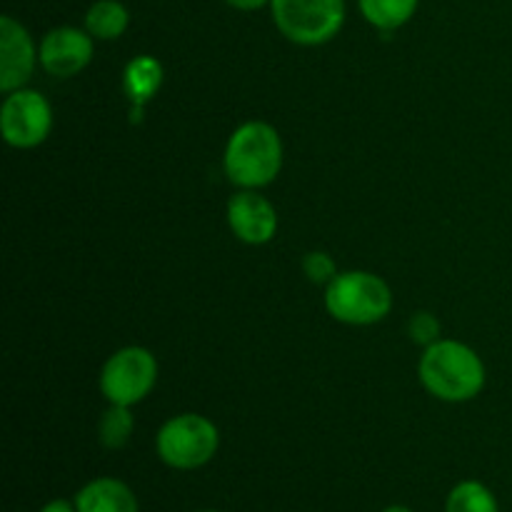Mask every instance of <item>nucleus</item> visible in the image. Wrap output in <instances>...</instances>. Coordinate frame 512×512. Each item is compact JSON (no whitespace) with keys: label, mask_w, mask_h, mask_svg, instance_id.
I'll use <instances>...</instances> for the list:
<instances>
[{"label":"nucleus","mask_w":512,"mask_h":512,"mask_svg":"<svg viewBox=\"0 0 512 512\" xmlns=\"http://www.w3.org/2000/svg\"><path fill=\"white\" fill-rule=\"evenodd\" d=\"M408 333H410V338H413V343L430 348V345L438 343L440 340L438 318H435L433 313H415L413 318H410Z\"/></svg>","instance_id":"nucleus-18"},{"label":"nucleus","mask_w":512,"mask_h":512,"mask_svg":"<svg viewBox=\"0 0 512 512\" xmlns=\"http://www.w3.org/2000/svg\"><path fill=\"white\" fill-rule=\"evenodd\" d=\"M40 512H78V508H75V503H70V500H50V503H45L43 508H40Z\"/></svg>","instance_id":"nucleus-20"},{"label":"nucleus","mask_w":512,"mask_h":512,"mask_svg":"<svg viewBox=\"0 0 512 512\" xmlns=\"http://www.w3.org/2000/svg\"><path fill=\"white\" fill-rule=\"evenodd\" d=\"M445 512H500L498 498L480 480H463L450 490Z\"/></svg>","instance_id":"nucleus-15"},{"label":"nucleus","mask_w":512,"mask_h":512,"mask_svg":"<svg viewBox=\"0 0 512 512\" xmlns=\"http://www.w3.org/2000/svg\"><path fill=\"white\" fill-rule=\"evenodd\" d=\"M160 85H163V65L153 55H138L125 65L123 90L133 103V120L143 118L145 103L155 98Z\"/></svg>","instance_id":"nucleus-12"},{"label":"nucleus","mask_w":512,"mask_h":512,"mask_svg":"<svg viewBox=\"0 0 512 512\" xmlns=\"http://www.w3.org/2000/svg\"><path fill=\"white\" fill-rule=\"evenodd\" d=\"M280 33L295 45L330 43L345 23V0H270Z\"/></svg>","instance_id":"nucleus-5"},{"label":"nucleus","mask_w":512,"mask_h":512,"mask_svg":"<svg viewBox=\"0 0 512 512\" xmlns=\"http://www.w3.org/2000/svg\"><path fill=\"white\" fill-rule=\"evenodd\" d=\"M225 3L235 10H243V13H253V10H260L265 8V5H270V0H225Z\"/></svg>","instance_id":"nucleus-19"},{"label":"nucleus","mask_w":512,"mask_h":512,"mask_svg":"<svg viewBox=\"0 0 512 512\" xmlns=\"http://www.w3.org/2000/svg\"><path fill=\"white\" fill-rule=\"evenodd\" d=\"M383 512H415V510L405 508V505H388V508H385Z\"/></svg>","instance_id":"nucleus-21"},{"label":"nucleus","mask_w":512,"mask_h":512,"mask_svg":"<svg viewBox=\"0 0 512 512\" xmlns=\"http://www.w3.org/2000/svg\"><path fill=\"white\" fill-rule=\"evenodd\" d=\"M223 168L240 190H260L283 170V140L270 123L250 120L235 128L225 145Z\"/></svg>","instance_id":"nucleus-2"},{"label":"nucleus","mask_w":512,"mask_h":512,"mask_svg":"<svg viewBox=\"0 0 512 512\" xmlns=\"http://www.w3.org/2000/svg\"><path fill=\"white\" fill-rule=\"evenodd\" d=\"M93 35L88 30L60 25L40 40V65L53 78H75L90 65L95 53Z\"/></svg>","instance_id":"nucleus-8"},{"label":"nucleus","mask_w":512,"mask_h":512,"mask_svg":"<svg viewBox=\"0 0 512 512\" xmlns=\"http://www.w3.org/2000/svg\"><path fill=\"white\" fill-rule=\"evenodd\" d=\"M78 512H140L133 490L118 478H95L75 495Z\"/></svg>","instance_id":"nucleus-11"},{"label":"nucleus","mask_w":512,"mask_h":512,"mask_svg":"<svg viewBox=\"0 0 512 512\" xmlns=\"http://www.w3.org/2000/svg\"><path fill=\"white\" fill-rule=\"evenodd\" d=\"M220 448V430L213 420L198 413L170 418L155 438L158 458L173 470H198L215 458Z\"/></svg>","instance_id":"nucleus-4"},{"label":"nucleus","mask_w":512,"mask_h":512,"mask_svg":"<svg viewBox=\"0 0 512 512\" xmlns=\"http://www.w3.org/2000/svg\"><path fill=\"white\" fill-rule=\"evenodd\" d=\"M200 512H220V510H200Z\"/></svg>","instance_id":"nucleus-22"},{"label":"nucleus","mask_w":512,"mask_h":512,"mask_svg":"<svg viewBox=\"0 0 512 512\" xmlns=\"http://www.w3.org/2000/svg\"><path fill=\"white\" fill-rule=\"evenodd\" d=\"M420 383L445 403H468L485 388V363L473 348L458 340H443L425 348L420 358Z\"/></svg>","instance_id":"nucleus-1"},{"label":"nucleus","mask_w":512,"mask_h":512,"mask_svg":"<svg viewBox=\"0 0 512 512\" xmlns=\"http://www.w3.org/2000/svg\"><path fill=\"white\" fill-rule=\"evenodd\" d=\"M358 5L363 18L373 28L390 33V30L403 28L413 18L420 0H358Z\"/></svg>","instance_id":"nucleus-14"},{"label":"nucleus","mask_w":512,"mask_h":512,"mask_svg":"<svg viewBox=\"0 0 512 512\" xmlns=\"http://www.w3.org/2000/svg\"><path fill=\"white\" fill-rule=\"evenodd\" d=\"M158 383V360L148 348L130 345L105 360L100 370V393L110 405H138Z\"/></svg>","instance_id":"nucleus-6"},{"label":"nucleus","mask_w":512,"mask_h":512,"mask_svg":"<svg viewBox=\"0 0 512 512\" xmlns=\"http://www.w3.org/2000/svg\"><path fill=\"white\" fill-rule=\"evenodd\" d=\"M303 273L308 275L310 283L315 285H330L338 275V265L323 250H310L303 258Z\"/></svg>","instance_id":"nucleus-17"},{"label":"nucleus","mask_w":512,"mask_h":512,"mask_svg":"<svg viewBox=\"0 0 512 512\" xmlns=\"http://www.w3.org/2000/svg\"><path fill=\"white\" fill-rule=\"evenodd\" d=\"M0 128L10 148H38L53 130V108L38 90L18 88L13 93H5L3 108H0Z\"/></svg>","instance_id":"nucleus-7"},{"label":"nucleus","mask_w":512,"mask_h":512,"mask_svg":"<svg viewBox=\"0 0 512 512\" xmlns=\"http://www.w3.org/2000/svg\"><path fill=\"white\" fill-rule=\"evenodd\" d=\"M228 223L243 243L265 245L278 233V210L258 190H238L228 203Z\"/></svg>","instance_id":"nucleus-10"},{"label":"nucleus","mask_w":512,"mask_h":512,"mask_svg":"<svg viewBox=\"0 0 512 512\" xmlns=\"http://www.w3.org/2000/svg\"><path fill=\"white\" fill-rule=\"evenodd\" d=\"M325 308L345 325H375L393 310V293L380 275L345 270L325 285Z\"/></svg>","instance_id":"nucleus-3"},{"label":"nucleus","mask_w":512,"mask_h":512,"mask_svg":"<svg viewBox=\"0 0 512 512\" xmlns=\"http://www.w3.org/2000/svg\"><path fill=\"white\" fill-rule=\"evenodd\" d=\"M40 50H35L33 38L18 20L3 15L0 18V90L13 93L23 88L33 75Z\"/></svg>","instance_id":"nucleus-9"},{"label":"nucleus","mask_w":512,"mask_h":512,"mask_svg":"<svg viewBox=\"0 0 512 512\" xmlns=\"http://www.w3.org/2000/svg\"><path fill=\"white\" fill-rule=\"evenodd\" d=\"M128 25L130 13L120 0H95L85 13V30L95 40H118Z\"/></svg>","instance_id":"nucleus-13"},{"label":"nucleus","mask_w":512,"mask_h":512,"mask_svg":"<svg viewBox=\"0 0 512 512\" xmlns=\"http://www.w3.org/2000/svg\"><path fill=\"white\" fill-rule=\"evenodd\" d=\"M135 430V415L128 405H110L98 423V440L103 448L120 450L130 443Z\"/></svg>","instance_id":"nucleus-16"}]
</instances>
